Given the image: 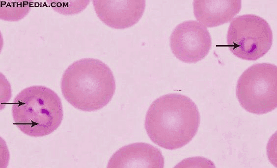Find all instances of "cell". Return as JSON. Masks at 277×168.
Segmentation results:
<instances>
[{"instance_id":"3","label":"cell","mask_w":277,"mask_h":168,"mask_svg":"<svg viewBox=\"0 0 277 168\" xmlns=\"http://www.w3.org/2000/svg\"><path fill=\"white\" fill-rule=\"evenodd\" d=\"M12 114L14 124L25 134L35 137L53 132L60 125L63 116L58 95L40 85L26 88L15 96Z\"/></svg>"},{"instance_id":"7","label":"cell","mask_w":277,"mask_h":168,"mask_svg":"<svg viewBox=\"0 0 277 168\" xmlns=\"http://www.w3.org/2000/svg\"><path fill=\"white\" fill-rule=\"evenodd\" d=\"M93 4L99 19L106 25L116 29L129 27L141 18L145 0H94Z\"/></svg>"},{"instance_id":"2","label":"cell","mask_w":277,"mask_h":168,"mask_svg":"<svg viewBox=\"0 0 277 168\" xmlns=\"http://www.w3.org/2000/svg\"><path fill=\"white\" fill-rule=\"evenodd\" d=\"M62 94L66 101L76 109L94 111L111 100L115 82L110 68L94 58L75 61L64 71L61 81Z\"/></svg>"},{"instance_id":"5","label":"cell","mask_w":277,"mask_h":168,"mask_svg":"<svg viewBox=\"0 0 277 168\" xmlns=\"http://www.w3.org/2000/svg\"><path fill=\"white\" fill-rule=\"evenodd\" d=\"M273 33L268 23L254 14H245L231 22L227 33V46L236 57L255 61L271 48Z\"/></svg>"},{"instance_id":"11","label":"cell","mask_w":277,"mask_h":168,"mask_svg":"<svg viewBox=\"0 0 277 168\" xmlns=\"http://www.w3.org/2000/svg\"><path fill=\"white\" fill-rule=\"evenodd\" d=\"M49 6L63 15H73L83 11L89 0H47Z\"/></svg>"},{"instance_id":"1","label":"cell","mask_w":277,"mask_h":168,"mask_svg":"<svg viewBox=\"0 0 277 168\" xmlns=\"http://www.w3.org/2000/svg\"><path fill=\"white\" fill-rule=\"evenodd\" d=\"M200 124L197 107L189 97L178 94L164 95L154 100L145 117V128L151 140L168 150L188 144Z\"/></svg>"},{"instance_id":"4","label":"cell","mask_w":277,"mask_h":168,"mask_svg":"<svg viewBox=\"0 0 277 168\" xmlns=\"http://www.w3.org/2000/svg\"><path fill=\"white\" fill-rule=\"evenodd\" d=\"M236 96L247 111L257 115L271 112L277 107V67L267 63L253 65L240 76Z\"/></svg>"},{"instance_id":"6","label":"cell","mask_w":277,"mask_h":168,"mask_svg":"<svg viewBox=\"0 0 277 168\" xmlns=\"http://www.w3.org/2000/svg\"><path fill=\"white\" fill-rule=\"evenodd\" d=\"M211 45V37L207 27L196 21L180 23L170 37L173 54L185 63H195L203 59L208 54Z\"/></svg>"},{"instance_id":"10","label":"cell","mask_w":277,"mask_h":168,"mask_svg":"<svg viewBox=\"0 0 277 168\" xmlns=\"http://www.w3.org/2000/svg\"><path fill=\"white\" fill-rule=\"evenodd\" d=\"M32 0H0V18L16 21L25 17L32 7Z\"/></svg>"},{"instance_id":"8","label":"cell","mask_w":277,"mask_h":168,"mask_svg":"<svg viewBox=\"0 0 277 168\" xmlns=\"http://www.w3.org/2000/svg\"><path fill=\"white\" fill-rule=\"evenodd\" d=\"M164 165V159L159 149L148 144L137 143L117 150L107 167L162 168Z\"/></svg>"},{"instance_id":"9","label":"cell","mask_w":277,"mask_h":168,"mask_svg":"<svg viewBox=\"0 0 277 168\" xmlns=\"http://www.w3.org/2000/svg\"><path fill=\"white\" fill-rule=\"evenodd\" d=\"M194 13L196 19L206 27L227 23L240 11L241 0H195Z\"/></svg>"}]
</instances>
